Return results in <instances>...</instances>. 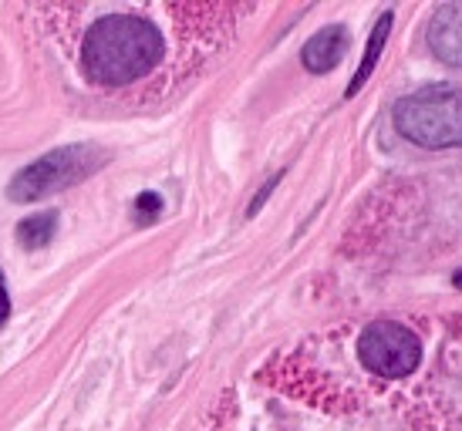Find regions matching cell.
<instances>
[{
	"label": "cell",
	"instance_id": "ba28073f",
	"mask_svg": "<svg viewBox=\"0 0 462 431\" xmlns=\"http://www.w3.org/2000/svg\"><path fill=\"white\" fill-rule=\"evenodd\" d=\"M58 213H34L21 219L17 229H14V236L21 243V250H44V246H51V240L58 236Z\"/></svg>",
	"mask_w": 462,
	"mask_h": 431
},
{
	"label": "cell",
	"instance_id": "3957f363",
	"mask_svg": "<svg viewBox=\"0 0 462 431\" xmlns=\"http://www.w3.org/2000/svg\"><path fill=\"white\" fill-rule=\"evenodd\" d=\"M395 128L422 149H462V91L429 85L395 105Z\"/></svg>",
	"mask_w": 462,
	"mask_h": 431
},
{
	"label": "cell",
	"instance_id": "7a4b0ae2",
	"mask_svg": "<svg viewBox=\"0 0 462 431\" xmlns=\"http://www.w3.org/2000/svg\"><path fill=\"white\" fill-rule=\"evenodd\" d=\"M108 162V152L95 142H75L51 149L31 165L17 169L7 182V199L11 203H41L54 192H65L78 182L91 179L102 165Z\"/></svg>",
	"mask_w": 462,
	"mask_h": 431
},
{
	"label": "cell",
	"instance_id": "8fae6325",
	"mask_svg": "<svg viewBox=\"0 0 462 431\" xmlns=\"http://www.w3.org/2000/svg\"><path fill=\"white\" fill-rule=\"evenodd\" d=\"M11 320V293H7V277L0 273V330Z\"/></svg>",
	"mask_w": 462,
	"mask_h": 431
},
{
	"label": "cell",
	"instance_id": "6da1fadb",
	"mask_svg": "<svg viewBox=\"0 0 462 431\" xmlns=\"http://www.w3.org/2000/svg\"><path fill=\"white\" fill-rule=\"evenodd\" d=\"M166 7V4H162ZM159 4H54L58 44L71 78L85 95L105 105H142L169 78V38L159 24Z\"/></svg>",
	"mask_w": 462,
	"mask_h": 431
},
{
	"label": "cell",
	"instance_id": "5b68a950",
	"mask_svg": "<svg viewBox=\"0 0 462 431\" xmlns=\"http://www.w3.org/2000/svg\"><path fill=\"white\" fill-rule=\"evenodd\" d=\"M429 48L439 61L462 68V4H442L429 21Z\"/></svg>",
	"mask_w": 462,
	"mask_h": 431
},
{
	"label": "cell",
	"instance_id": "277c9868",
	"mask_svg": "<svg viewBox=\"0 0 462 431\" xmlns=\"http://www.w3.org/2000/svg\"><path fill=\"white\" fill-rule=\"evenodd\" d=\"M358 357L372 374L409 378L422 361V347H419V337L409 327H402L395 320H374L361 330Z\"/></svg>",
	"mask_w": 462,
	"mask_h": 431
},
{
	"label": "cell",
	"instance_id": "52a82bcc",
	"mask_svg": "<svg viewBox=\"0 0 462 431\" xmlns=\"http://www.w3.org/2000/svg\"><path fill=\"white\" fill-rule=\"evenodd\" d=\"M388 34H392V11L378 17V24H374L372 38H368V48H365V58H361L358 71H355V78H351V85H347V91H345L347 98H351V95H358L361 85L372 78L374 64L382 61V51H385V44H388Z\"/></svg>",
	"mask_w": 462,
	"mask_h": 431
},
{
	"label": "cell",
	"instance_id": "7c38bea8",
	"mask_svg": "<svg viewBox=\"0 0 462 431\" xmlns=\"http://www.w3.org/2000/svg\"><path fill=\"white\" fill-rule=\"evenodd\" d=\"M452 283H456V287L462 290V270H456V277H452Z\"/></svg>",
	"mask_w": 462,
	"mask_h": 431
},
{
	"label": "cell",
	"instance_id": "30bf717a",
	"mask_svg": "<svg viewBox=\"0 0 462 431\" xmlns=\"http://www.w3.org/2000/svg\"><path fill=\"white\" fill-rule=\"evenodd\" d=\"M277 182H281V172H277L273 179H267V182L260 186V192L254 196V199H250V206H246V216H257L260 209H263V203H267L270 196H273V189H277Z\"/></svg>",
	"mask_w": 462,
	"mask_h": 431
},
{
	"label": "cell",
	"instance_id": "9c48e42d",
	"mask_svg": "<svg viewBox=\"0 0 462 431\" xmlns=\"http://www.w3.org/2000/svg\"><path fill=\"white\" fill-rule=\"evenodd\" d=\"M132 216H135L139 226L155 223V219L162 216V196H159V192H139L135 203H132Z\"/></svg>",
	"mask_w": 462,
	"mask_h": 431
},
{
	"label": "cell",
	"instance_id": "8992f818",
	"mask_svg": "<svg viewBox=\"0 0 462 431\" xmlns=\"http://www.w3.org/2000/svg\"><path fill=\"white\" fill-rule=\"evenodd\" d=\"M347 54V31L341 24H331L318 31L314 38L304 44V51H300V61L308 68L310 75H328L334 71L337 64L345 61Z\"/></svg>",
	"mask_w": 462,
	"mask_h": 431
}]
</instances>
